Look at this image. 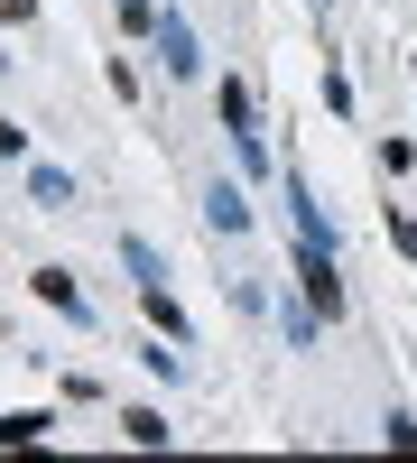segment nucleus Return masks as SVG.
Listing matches in <instances>:
<instances>
[{
  "label": "nucleus",
  "instance_id": "7ed1b4c3",
  "mask_svg": "<svg viewBox=\"0 0 417 463\" xmlns=\"http://www.w3.org/2000/svg\"><path fill=\"white\" fill-rule=\"evenodd\" d=\"M223 130H232V148H242V167L260 176V130H251V93H242V84H223Z\"/></svg>",
  "mask_w": 417,
  "mask_h": 463
},
{
  "label": "nucleus",
  "instance_id": "f03ea898",
  "mask_svg": "<svg viewBox=\"0 0 417 463\" xmlns=\"http://www.w3.org/2000/svg\"><path fill=\"white\" fill-rule=\"evenodd\" d=\"M37 297H47V306H56V316H65V325H84V334H93V297H84V288H74V279H65V269H37Z\"/></svg>",
  "mask_w": 417,
  "mask_h": 463
},
{
  "label": "nucleus",
  "instance_id": "f257e3e1",
  "mask_svg": "<svg viewBox=\"0 0 417 463\" xmlns=\"http://www.w3.org/2000/svg\"><path fill=\"white\" fill-rule=\"evenodd\" d=\"M297 279H307V297H316L325 325L344 316V288H334V250H325V241H297Z\"/></svg>",
  "mask_w": 417,
  "mask_h": 463
},
{
  "label": "nucleus",
  "instance_id": "1a4fd4ad",
  "mask_svg": "<svg viewBox=\"0 0 417 463\" xmlns=\"http://www.w3.org/2000/svg\"><path fill=\"white\" fill-rule=\"evenodd\" d=\"M204 213H213V222H223V232H242V222H251V204H242V195H232V185H213V195H204Z\"/></svg>",
  "mask_w": 417,
  "mask_h": 463
},
{
  "label": "nucleus",
  "instance_id": "423d86ee",
  "mask_svg": "<svg viewBox=\"0 0 417 463\" xmlns=\"http://www.w3.org/2000/svg\"><path fill=\"white\" fill-rule=\"evenodd\" d=\"M28 195L47 204V213H65V204H74V176H65V167H28Z\"/></svg>",
  "mask_w": 417,
  "mask_h": 463
},
{
  "label": "nucleus",
  "instance_id": "39448f33",
  "mask_svg": "<svg viewBox=\"0 0 417 463\" xmlns=\"http://www.w3.org/2000/svg\"><path fill=\"white\" fill-rule=\"evenodd\" d=\"M158 56H167V74H195L204 56H195V37H185V19L176 10H158Z\"/></svg>",
  "mask_w": 417,
  "mask_h": 463
},
{
  "label": "nucleus",
  "instance_id": "0eeeda50",
  "mask_svg": "<svg viewBox=\"0 0 417 463\" xmlns=\"http://www.w3.org/2000/svg\"><path fill=\"white\" fill-rule=\"evenodd\" d=\"M47 427H56L47 408H19V417H0V445H37V436H47Z\"/></svg>",
  "mask_w": 417,
  "mask_h": 463
},
{
  "label": "nucleus",
  "instance_id": "9b49d317",
  "mask_svg": "<svg viewBox=\"0 0 417 463\" xmlns=\"http://www.w3.org/2000/svg\"><path fill=\"white\" fill-rule=\"evenodd\" d=\"M390 232H399V250H408V260H417V213H399V222H390Z\"/></svg>",
  "mask_w": 417,
  "mask_h": 463
},
{
  "label": "nucleus",
  "instance_id": "20e7f679",
  "mask_svg": "<svg viewBox=\"0 0 417 463\" xmlns=\"http://www.w3.org/2000/svg\"><path fill=\"white\" fill-rule=\"evenodd\" d=\"M139 306H148V325H158L167 343H195V334H185V316H176V297H167V269H158V279H139Z\"/></svg>",
  "mask_w": 417,
  "mask_h": 463
},
{
  "label": "nucleus",
  "instance_id": "9d476101",
  "mask_svg": "<svg viewBox=\"0 0 417 463\" xmlns=\"http://www.w3.org/2000/svg\"><path fill=\"white\" fill-rule=\"evenodd\" d=\"M121 28H139V37H158V0H121Z\"/></svg>",
  "mask_w": 417,
  "mask_h": 463
},
{
  "label": "nucleus",
  "instance_id": "6e6552de",
  "mask_svg": "<svg viewBox=\"0 0 417 463\" xmlns=\"http://www.w3.org/2000/svg\"><path fill=\"white\" fill-rule=\"evenodd\" d=\"M121 436H130V445H167V417H158V408H130Z\"/></svg>",
  "mask_w": 417,
  "mask_h": 463
}]
</instances>
